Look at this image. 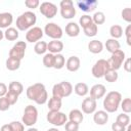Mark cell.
<instances>
[{
  "label": "cell",
  "mask_w": 131,
  "mask_h": 131,
  "mask_svg": "<svg viewBox=\"0 0 131 131\" xmlns=\"http://www.w3.org/2000/svg\"><path fill=\"white\" fill-rule=\"evenodd\" d=\"M26 94L30 100L35 101L37 104H44L48 98L47 91L45 89L44 84L42 83H35L29 86L27 88Z\"/></svg>",
  "instance_id": "1"
},
{
  "label": "cell",
  "mask_w": 131,
  "mask_h": 131,
  "mask_svg": "<svg viewBox=\"0 0 131 131\" xmlns=\"http://www.w3.org/2000/svg\"><path fill=\"white\" fill-rule=\"evenodd\" d=\"M122 95L118 91H111L103 99V108L106 113H115L120 107Z\"/></svg>",
  "instance_id": "2"
},
{
  "label": "cell",
  "mask_w": 131,
  "mask_h": 131,
  "mask_svg": "<svg viewBox=\"0 0 131 131\" xmlns=\"http://www.w3.org/2000/svg\"><path fill=\"white\" fill-rule=\"evenodd\" d=\"M37 16L33 11H25L16 18V28L19 31H28L36 24Z\"/></svg>",
  "instance_id": "3"
},
{
  "label": "cell",
  "mask_w": 131,
  "mask_h": 131,
  "mask_svg": "<svg viewBox=\"0 0 131 131\" xmlns=\"http://www.w3.org/2000/svg\"><path fill=\"white\" fill-rule=\"evenodd\" d=\"M72 92H73V86L68 81H62L58 84H55L52 88V96L58 98L68 97L72 94Z\"/></svg>",
  "instance_id": "4"
},
{
  "label": "cell",
  "mask_w": 131,
  "mask_h": 131,
  "mask_svg": "<svg viewBox=\"0 0 131 131\" xmlns=\"http://www.w3.org/2000/svg\"><path fill=\"white\" fill-rule=\"evenodd\" d=\"M38 120V111L32 104H29L25 107L24 115L21 117V123L28 127H33Z\"/></svg>",
  "instance_id": "5"
},
{
  "label": "cell",
  "mask_w": 131,
  "mask_h": 131,
  "mask_svg": "<svg viewBox=\"0 0 131 131\" xmlns=\"http://www.w3.org/2000/svg\"><path fill=\"white\" fill-rule=\"evenodd\" d=\"M46 119H47L48 123H50L56 127L64 126V124L68 122L67 115L60 111H48Z\"/></svg>",
  "instance_id": "6"
},
{
  "label": "cell",
  "mask_w": 131,
  "mask_h": 131,
  "mask_svg": "<svg viewBox=\"0 0 131 131\" xmlns=\"http://www.w3.org/2000/svg\"><path fill=\"white\" fill-rule=\"evenodd\" d=\"M125 60V52L121 49L117 50L116 52L111 54V57L106 60L107 64H108V69L113 70V71H118L121 66L123 64Z\"/></svg>",
  "instance_id": "7"
},
{
  "label": "cell",
  "mask_w": 131,
  "mask_h": 131,
  "mask_svg": "<svg viewBox=\"0 0 131 131\" xmlns=\"http://www.w3.org/2000/svg\"><path fill=\"white\" fill-rule=\"evenodd\" d=\"M60 14L66 19H72L76 15V8L74 7V2L72 0H62L59 3Z\"/></svg>",
  "instance_id": "8"
},
{
  "label": "cell",
  "mask_w": 131,
  "mask_h": 131,
  "mask_svg": "<svg viewBox=\"0 0 131 131\" xmlns=\"http://www.w3.org/2000/svg\"><path fill=\"white\" fill-rule=\"evenodd\" d=\"M44 34L46 36H48L49 38H51L52 40H59L62 37V29L55 23H48L45 25L44 30H43Z\"/></svg>",
  "instance_id": "9"
},
{
  "label": "cell",
  "mask_w": 131,
  "mask_h": 131,
  "mask_svg": "<svg viewBox=\"0 0 131 131\" xmlns=\"http://www.w3.org/2000/svg\"><path fill=\"white\" fill-rule=\"evenodd\" d=\"M27 44L25 41H17L9 50V57L21 60L25 57Z\"/></svg>",
  "instance_id": "10"
},
{
  "label": "cell",
  "mask_w": 131,
  "mask_h": 131,
  "mask_svg": "<svg viewBox=\"0 0 131 131\" xmlns=\"http://www.w3.org/2000/svg\"><path fill=\"white\" fill-rule=\"evenodd\" d=\"M39 10L41 14H43L46 18H53L57 13V6L52 2H42L39 6Z\"/></svg>",
  "instance_id": "11"
},
{
  "label": "cell",
  "mask_w": 131,
  "mask_h": 131,
  "mask_svg": "<svg viewBox=\"0 0 131 131\" xmlns=\"http://www.w3.org/2000/svg\"><path fill=\"white\" fill-rule=\"evenodd\" d=\"M108 64H107V61L105 59H98L94 66L92 67V70H91V73L93 75V77L95 78H102L104 76V74L108 71Z\"/></svg>",
  "instance_id": "12"
},
{
  "label": "cell",
  "mask_w": 131,
  "mask_h": 131,
  "mask_svg": "<svg viewBox=\"0 0 131 131\" xmlns=\"http://www.w3.org/2000/svg\"><path fill=\"white\" fill-rule=\"evenodd\" d=\"M44 32L41 28L39 27H33L31 29H29L26 33V40L30 43H37L39 40H41V38L43 37Z\"/></svg>",
  "instance_id": "13"
},
{
  "label": "cell",
  "mask_w": 131,
  "mask_h": 131,
  "mask_svg": "<svg viewBox=\"0 0 131 131\" xmlns=\"http://www.w3.org/2000/svg\"><path fill=\"white\" fill-rule=\"evenodd\" d=\"M81 107H82V113L90 115L96 111L97 102L95 99H93L91 97H87V98H84V100L82 101Z\"/></svg>",
  "instance_id": "14"
},
{
  "label": "cell",
  "mask_w": 131,
  "mask_h": 131,
  "mask_svg": "<svg viewBox=\"0 0 131 131\" xmlns=\"http://www.w3.org/2000/svg\"><path fill=\"white\" fill-rule=\"evenodd\" d=\"M106 93V88L102 84H95L90 88V97L97 100L102 98Z\"/></svg>",
  "instance_id": "15"
},
{
  "label": "cell",
  "mask_w": 131,
  "mask_h": 131,
  "mask_svg": "<svg viewBox=\"0 0 131 131\" xmlns=\"http://www.w3.org/2000/svg\"><path fill=\"white\" fill-rule=\"evenodd\" d=\"M97 1L96 0H82V1H78L77 5L78 7L85 12H91L94 11V9L97 7Z\"/></svg>",
  "instance_id": "16"
},
{
  "label": "cell",
  "mask_w": 131,
  "mask_h": 131,
  "mask_svg": "<svg viewBox=\"0 0 131 131\" xmlns=\"http://www.w3.org/2000/svg\"><path fill=\"white\" fill-rule=\"evenodd\" d=\"M93 121L95 124L97 125H105L108 121V113H106L104 110H100V111H95L93 113Z\"/></svg>",
  "instance_id": "17"
},
{
  "label": "cell",
  "mask_w": 131,
  "mask_h": 131,
  "mask_svg": "<svg viewBox=\"0 0 131 131\" xmlns=\"http://www.w3.org/2000/svg\"><path fill=\"white\" fill-rule=\"evenodd\" d=\"M80 64H81V61H80V58L76 55H73V56H70L67 61H66V68L69 72H77L79 69H80Z\"/></svg>",
  "instance_id": "18"
},
{
  "label": "cell",
  "mask_w": 131,
  "mask_h": 131,
  "mask_svg": "<svg viewBox=\"0 0 131 131\" xmlns=\"http://www.w3.org/2000/svg\"><path fill=\"white\" fill-rule=\"evenodd\" d=\"M47 50L49 51V53L58 54L63 50V43L59 40H52L47 43Z\"/></svg>",
  "instance_id": "19"
},
{
  "label": "cell",
  "mask_w": 131,
  "mask_h": 131,
  "mask_svg": "<svg viewBox=\"0 0 131 131\" xmlns=\"http://www.w3.org/2000/svg\"><path fill=\"white\" fill-rule=\"evenodd\" d=\"M66 34L69 37H77L80 34V26L75 21H70L66 26Z\"/></svg>",
  "instance_id": "20"
},
{
  "label": "cell",
  "mask_w": 131,
  "mask_h": 131,
  "mask_svg": "<svg viewBox=\"0 0 131 131\" xmlns=\"http://www.w3.org/2000/svg\"><path fill=\"white\" fill-rule=\"evenodd\" d=\"M13 21V16L10 12L0 13V29H7Z\"/></svg>",
  "instance_id": "21"
},
{
  "label": "cell",
  "mask_w": 131,
  "mask_h": 131,
  "mask_svg": "<svg viewBox=\"0 0 131 131\" xmlns=\"http://www.w3.org/2000/svg\"><path fill=\"white\" fill-rule=\"evenodd\" d=\"M69 120H70L71 122L80 124V123H82L83 120H84V115H83V113H82L80 110L74 108V110H72V111L70 112V114H69Z\"/></svg>",
  "instance_id": "22"
},
{
  "label": "cell",
  "mask_w": 131,
  "mask_h": 131,
  "mask_svg": "<svg viewBox=\"0 0 131 131\" xmlns=\"http://www.w3.org/2000/svg\"><path fill=\"white\" fill-rule=\"evenodd\" d=\"M102 49H103V44L99 40H92L88 43V50L93 54L100 53Z\"/></svg>",
  "instance_id": "23"
},
{
  "label": "cell",
  "mask_w": 131,
  "mask_h": 131,
  "mask_svg": "<svg viewBox=\"0 0 131 131\" xmlns=\"http://www.w3.org/2000/svg\"><path fill=\"white\" fill-rule=\"evenodd\" d=\"M104 45H105L106 50H107L111 54H112V53H114V52H116L117 50H119V49L121 48V45H120L119 41H118V40H116V39H113V38L107 39Z\"/></svg>",
  "instance_id": "24"
},
{
  "label": "cell",
  "mask_w": 131,
  "mask_h": 131,
  "mask_svg": "<svg viewBox=\"0 0 131 131\" xmlns=\"http://www.w3.org/2000/svg\"><path fill=\"white\" fill-rule=\"evenodd\" d=\"M75 91V93L78 95V96H86L89 92V88H88V85L86 83H83V82H80V83H77L73 89Z\"/></svg>",
  "instance_id": "25"
},
{
  "label": "cell",
  "mask_w": 131,
  "mask_h": 131,
  "mask_svg": "<svg viewBox=\"0 0 131 131\" xmlns=\"http://www.w3.org/2000/svg\"><path fill=\"white\" fill-rule=\"evenodd\" d=\"M61 104H62L61 98H58L55 96H52L51 98H49L47 103L49 111H59L61 108Z\"/></svg>",
  "instance_id": "26"
},
{
  "label": "cell",
  "mask_w": 131,
  "mask_h": 131,
  "mask_svg": "<svg viewBox=\"0 0 131 131\" xmlns=\"http://www.w3.org/2000/svg\"><path fill=\"white\" fill-rule=\"evenodd\" d=\"M18 36H19L18 31L15 28H12V27L7 28L6 31L4 32V38L7 41H14L18 38Z\"/></svg>",
  "instance_id": "27"
},
{
  "label": "cell",
  "mask_w": 131,
  "mask_h": 131,
  "mask_svg": "<svg viewBox=\"0 0 131 131\" xmlns=\"http://www.w3.org/2000/svg\"><path fill=\"white\" fill-rule=\"evenodd\" d=\"M110 35H111V37L113 39L118 40L123 35V29H122V27L120 25H113L110 28Z\"/></svg>",
  "instance_id": "28"
},
{
  "label": "cell",
  "mask_w": 131,
  "mask_h": 131,
  "mask_svg": "<svg viewBox=\"0 0 131 131\" xmlns=\"http://www.w3.org/2000/svg\"><path fill=\"white\" fill-rule=\"evenodd\" d=\"M5 66H6V69L9 70V71H16V70H18L19 67H20V60H18V59H16V58L8 57V58L6 59Z\"/></svg>",
  "instance_id": "29"
},
{
  "label": "cell",
  "mask_w": 131,
  "mask_h": 131,
  "mask_svg": "<svg viewBox=\"0 0 131 131\" xmlns=\"http://www.w3.org/2000/svg\"><path fill=\"white\" fill-rule=\"evenodd\" d=\"M8 90H10V91L16 93L17 95H20V94L23 93V91H24V86H23V84H21L20 82H18V81H12V82H10L9 85H8Z\"/></svg>",
  "instance_id": "30"
},
{
  "label": "cell",
  "mask_w": 131,
  "mask_h": 131,
  "mask_svg": "<svg viewBox=\"0 0 131 131\" xmlns=\"http://www.w3.org/2000/svg\"><path fill=\"white\" fill-rule=\"evenodd\" d=\"M83 31H84V34H85L87 37H94V36L97 35L98 27H97L95 24L91 23L90 25H88L87 27H85V28L83 29Z\"/></svg>",
  "instance_id": "31"
},
{
  "label": "cell",
  "mask_w": 131,
  "mask_h": 131,
  "mask_svg": "<svg viewBox=\"0 0 131 131\" xmlns=\"http://www.w3.org/2000/svg\"><path fill=\"white\" fill-rule=\"evenodd\" d=\"M34 51L38 55L45 54L47 51V43L45 41H38L34 46Z\"/></svg>",
  "instance_id": "32"
},
{
  "label": "cell",
  "mask_w": 131,
  "mask_h": 131,
  "mask_svg": "<svg viewBox=\"0 0 131 131\" xmlns=\"http://www.w3.org/2000/svg\"><path fill=\"white\" fill-rule=\"evenodd\" d=\"M64 66H66V58H64V56H63L62 54H60V53L55 54L53 68L56 69V70H60V69H62Z\"/></svg>",
  "instance_id": "33"
},
{
  "label": "cell",
  "mask_w": 131,
  "mask_h": 131,
  "mask_svg": "<svg viewBox=\"0 0 131 131\" xmlns=\"http://www.w3.org/2000/svg\"><path fill=\"white\" fill-rule=\"evenodd\" d=\"M54 57L55 54L52 53H45L43 56V64L46 68H53L54 66Z\"/></svg>",
  "instance_id": "34"
},
{
  "label": "cell",
  "mask_w": 131,
  "mask_h": 131,
  "mask_svg": "<svg viewBox=\"0 0 131 131\" xmlns=\"http://www.w3.org/2000/svg\"><path fill=\"white\" fill-rule=\"evenodd\" d=\"M91 17H92V23L95 24L96 26L102 25V24H104V21H105V15H104V13L101 12V11L95 12V13L93 14V16H91Z\"/></svg>",
  "instance_id": "35"
},
{
  "label": "cell",
  "mask_w": 131,
  "mask_h": 131,
  "mask_svg": "<svg viewBox=\"0 0 131 131\" xmlns=\"http://www.w3.org/2000/svg\"><path fill=\"white\" fill-rule=\"evenodd\" d=\"M116 122L119 123V124H121V125L124 126V127H127L128 125H130V117L128 116V114L122 113V114L118 115Z\"/></svg>",
  "instance_id": "36"
},
{
  "label": "cell",
  "mask_w": 131,
  "mask_h": 131,
  "mask_svg": "<svg viewBox=\"0 0 131 131\" xmlns=\"http://www.w3.org/2000/svg\"><path fill=\"white\" fill-rule=\"evenodd\" d=\"M120 107L122 108L123 113H125V114L131 113V98L126 97V98H124L123 100H121Z\"/></svg>",
  "instance_id": "37"
},
{
  "label": "cell",
  "mask_w": 131,
  "mask_h": 131,
  "mask_svg": "<svg viewBox=\"0 0 131 131\" xmlns=\"http://www.w3.org/2000/svg\"><path fill=\"white\" fill-rule=\"evenodd\" d=\"M103 78H104V79H105L107 82H110V83H114V82H116V81L118 80V78H119V75H118L117 71L108 70V71H107V72L104 74Z\"/></svg>",
  "instance_id": "38"
},
{
  "label": "cell",
  "mask_w": 131,
  "mask_h": 131,
  "mask_svg": "<svg viewBox=\"0 0 131 131\" xmlns=\"http://www.w3.org/2000/svg\"><path fill=\"white\" fill-rule=\"evenodd\" d=\"M18 96H19V95H17L16 93H14V92H12V91H10V90H8L7 93L5 94V97H6V99L8 100V102L10 103V105L16 103V101H17V99H18Z\"/></svg>",
  "instance_id": "39"
},
{
  "label": "cell",
  "mask_w": 131,
  "mask_h": 131,
  "mask_svg": "<svg viewBox=\"0 0 131 131\" xmlns=\"http://www.w3.org/2000/svg\"><path fill=\"white\" fill-rule=\"evenodd\" d=\"M11 131H25V125L19 121H12L9 123Z\"/></svg>",
  "instance_id": "40"
},
{
  "label": "cell",
  "mask_w": 131,
  "mask_h": 131,
  "mask_svg": "<svg viewBox=\"0 0 131 131\" xmlns=\"http://www.w3.org/2000/svg\"><path fill=\"white\" fill-rule=\"evenodd\" d=\"M92 23V17L88 14H85V15H82L80 18H79V26H81L83 29L85 27H87L88 25H90Z\"/></svg>",
  "instance_id": "41"
},
{
  "label": "cell",
  "mask_w": 131,
  "mask_h": 131,
  "mask_svg": "<svg viewBox=\"0 0 131 131\" xmlns=\"http://www.w3.org/2000/svg\"><path fill=\"white\" fill-rule=\"evenodd\" d=\"M121 16L125 21L131 23V8H129V7L124 8L121 12Z\"/></svg>",
  "instance_id": "42"
},
{
  "label": "cell",
  "mask_w": 131,
  "mask_h": 131,
  "mask_svg": "<svg viewBox=\"0 0 131 131\" xmlns=\"http://www.w3.org/2000/svg\"><path fill=\"white\" fill-rule=\"evenodd\" d=\"M64 129H66V131H78L79 130V124L69 121L64 124Z\"/></svg>",
  "instance_id": "43"
},
{
  "label": "cell",
  "mask_w": 131,
  "mask_h": 131,
  "mask_svg": "<svg viewBox=\"0 0 131 131\" xmlns=\"http://www.w3.org/2000/svg\"><path fill=\"white\" fill-rule=\"evenodd\" d=\"M9 107H10V103L8 102L6 97L5 96L0 97V111L1 112H5V111L9 110Z\"/></svg>",
  "instance_id": "44"
},
{
  "label": "cell",
  "mask_w": 131,
  "mask_h": 131,
  "mask_svg": "<svg viewBox=\"0 0 131 131\" xmlns=\"http://www.w3.org/2000/svg\"><path fill=\"white\" fill-rule=\"evenodd\" d=\"M25 5L30 9H35L40 6V2L38 0H26Z\"/></svg>",
  "instance_id": "45"
},
{
  "label": "cell",
  "mask_w": 131,
  "mask_h": 131,
  "mask_svg": "<svg viewBox=\"0 0 131 131\" xmlns=\"http://www.w3.org/2000/svg\"><path fill=\"white\" fill-rule=\"evenodd\" d=\"M125 35H126V41L128 45H131V25H128L126 30H125Z\"/></svg>",
  "instance_id": "46"
},
{
  "label": "cell",
  "mask_w": 131,
  "mask_h": 131,
  "mask_svg": "<svg viewBox=\"0 0 131 131\" xmlns=\"http://www.w3.org/2000/svg\"><path fill=\"white\" fill-rule=\"evenodd\" d=\"M112 130L113 131H125L126 130V127H124L121 124L115 122V123L112 124Z\"/></svg>",
  "instance_id": "47"
},
{
  "label": "cell",
  "mask_w": 131,
  "mask_h": 131,
  "mask_svg": "<svg viewBox=\"0 0 131 131\" xmlns=\"http://www.w3.org/2000/svg\"><path fill=\"white\" fill-rule=\"evenodd\" d=\"M123 68L127 73L131 72V59L130 58H126L123 62Z\"/></svg>",
  "instance_id": "48"
},
{
  "label": "cell",
  "mask_w": 131,
  "mask_h": 131,
  "mask_svg": "<svg viewBox=\"0 0 131 131\" xmlns=\"http://www.w3.org/2000/svg\"><path fill=\"white\" fill-rule=\"evenodd\" d=\"M7 91H8V88H7L6 84L0 82V97L5 96V94L7 93Z\"/></svg>",
  "instance_id": "49"
},
{
  "label": "cell",
  "mask_w": 131,
  "mask_h": 131,
  "mask_svg": "<svg viewBox=\"0 0 131 131\" xmlns=\"http://www.w3.org/2000/svg\"><path fill=\"white\" fill-rule=\"evenodd\" d=\"M0 131H11L9 124H4V125L0 128Z\"/></svg>",
  "instance_id": "50"
},
{
  "label": "cell",
  "mask_w": 131,
  "mask_h": 131,
  "mask_svg": "<svg viewBox=\"0 0 131 131\" xmlns=\"http://www.w3.org/2000/svg\"><path fill=\"white\" fill-rule=\"evenodd\" d=\"M3 38H4V32H2L1 29H0V41H1Z\"/></svg>",
  "instance_id": "51"
},
{
  "label": "cell",
  "mask_w": 131,
  "mask_h": 131,
  "mask_svg": "<svg viewBox=\"0 0 131 131\" xmlns=\"http://www.w3.org/2000/svg\"><path fill=\"white\" fill-rule=\"evenodd\" d=\"M27 131H39V130H38L37 128H34V127H30V128H29Z\"/></svg>",
  "instance_id": "52"
},
{
  "label": "cell",
  "mask_w": 131,
  "mask_h": 131,
  "mask_svg": "<svg viewBox=\"0 0 131 131\" xmlns=\"http://www.w3.org/2000/svg\"><path fill=\"white\" fill-rule=\"evenodd\" d=\"M47 131H59L57 128H50V129H48Z\"/></svg>",
  "instance_id": "53"
},
{
  "label": "cell",
  "mask_w": 131,
  "mask_h": 131,
  "mask_svg": "<svg viewBox=\"0 0 131 131\" xmlns=\"http://www.w3.org/2000/svg\"><path fill=\"white\" fill-rule=\"evenodd\" d=\"M125 131H131V126L130 125H128L127 127H126V130Z\"/></svg>",
  "instance_id": "54"
}]
</instances>
